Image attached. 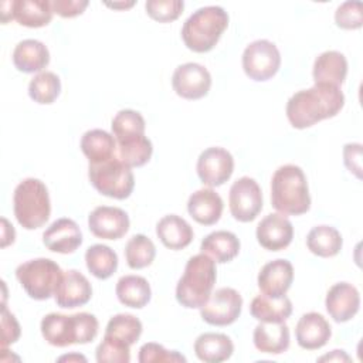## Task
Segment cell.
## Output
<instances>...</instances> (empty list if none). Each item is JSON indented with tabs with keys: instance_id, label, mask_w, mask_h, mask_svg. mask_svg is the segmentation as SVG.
I'll use <instances>...</instances> for the list:
<instances>
[{
	"instance_id": "1",
	"label": "cell",
	"mask_w": 363,
	"mask_h": 363,
	"mask_svg": "<svg viewBox=\"0 0 363 363\" xmlns=\"http://www.w3.org/2000/svg\"><path fill=\"white\" fill-rule=\"evenodd\" d=\"M345 105V95L339 86L315 84L295 92L286 104V118L296 129L309 128L323 119L333 118Z\"/></svg>"
},
{
	"instance_id": "2",
	"label": "cell",
	"mask_w": 363,
	"mask_h": 363,
	"mask_svg": "<svg viewBox=\"0 0 363 363\" xmlns=\"http://www.w3.org/2000/svg\"><path fill=\"white\" fill-rule=\"evenodd\" d=\"M271 204L281 214L299 216L309 210L311 196L303 170L296 164L278 167L271 180Z\"/></svg>"
},
{
	"instance_id": "3",
	"label": "cell",
	"mask_w": 363,
	"mask_h": 363,
	"mask_svg": "<svg viewBox=\"0 0 363 363\" xmlns=\"http://www.w3.org/2000/svg\"><path fill=\"white\" fill-rule=\"evenodd\" d=\"M41 335L52 346L67 347L71 345H85L98 335V319L88 312L74 315L48 313L41 320Z\"/></svg>"
},
{
	"instance_id": "4",
	"label": "cell",
	"mask_w": 363,
	"mask_h": 363,
	"mask_svg": "<svg viewBox=\"0 0 363 363\" xmlns=\"http://www.w3.org/2000/svg\"><path fill=\"white\" fill-rule=\"evenodd\" d=\"M217 279L216 261L206 254L193 255L176 286L177 302L189 309L201 308L213 292Z\"/></svg>"
},
{
	"instance_id": "5",
	"label": "cell",
	"mask_w": 363,
	"mask_h": 363,
	"mask_svg": "<svg viewBox=\"0 0 363 363\" xmlns=\"http://www.w3.org/2000/svg\"><path fill=\"white\" fill-rule=\"evenodd\" d=\"M228 26V14L220 6L197 9L183 24L182 38L186 47L194 52L210 51Z\"/></svg>"
},
{
	"instance_id": "6",
	"label": "cell",
	"mask_w": 363,
	"mask_h": 363,
	"mask_svg": "<svg viewBox=\"0 0 363 363\" xmlns=\"http://www.w3.org/2000/svg\"><path fill=\"white\" fill-rule=\"evenodd\" d=\"M13 210L23 228L35 230L44 225L51 214V203L45 184L34 177L20 182L13 194Z\"/></svg>"
},
{
	"instance_id": "7",
	"label": "cell",
	"mask_w": 363,
	"mask_h": 363,
	"mask_svg": "<svg viewBox=\"0 0 363 363\" xmlns=\"http://www.w3.org/2000/svg\"><path fill=\"white\" fill-rule=\"evenodd\" d=\"M88 177L96 191L116 200L128 199L135 187L130 167L118 156L101 163H89Z\"/></svg>"
},
{
	"instance_id": "8",
	"label": "cell",
	"mask_w": 363,
	"mask_h": 363,
	"mask_svg": "<svg viewBox=\"0 0 363 363\" xmlns=\"http://www.w3.org/2000/svg\"><path fill=\"white\" fill-rule=\"evenodd\" d=\"M62 272L55 261L35 258L20 264L16 269V277L30 298L45 301L54 295Z\"/></svg>"
},
{
	"instance_id": "9",
	"label": "cell",
	"mask_w": 363,
	"mask_h": 363,
	"mask_svg": "<svg viewBox=\"0 0 363 363\" xmlns=\"http://www.w3.org/2000/svg\"><path fill=\"white\" fill-rule=\"evenodd\" d=\"M281 54L269 40H255L242 52V69L252 81H268L279 69Z\"/></svg>"
},
{
	"instance_id": "10",
	"label": "cell",
	"mask_w": 363,
	"mask_h": 363,
	"mask_svg": "<svg viewBox=\"0 0 363 363\" xmlns=\"http://www.w3.org/2000/svg\"><path fill=\"white\" fill-rule=\"evenodd\" d=\"M231 216L241 223H250L262 210V191L258 183L248 176L237 179L228 194Z\"/></svg>"
},
{
	"instance_id": "11",
	"label": "cell",
	"mask_w": 363,
	"mask_h": 363,
	"mask_svg": "<svg viewBox=\"0 0 363 363\" xmlns=\"http://www.w3.org/2000/svg\"><path fill=\"white\" fill-rule=\"evenodd\" d=\"M242 298L234 288H218L208 296L200 308L204 322L213 326H227L234 323L241 315Z\"/></svg>"
},
{
	"instance_id": "12",
	"label": "cell",
	"mask_w": 363,
	"mask_h": 363,
	"mask_svg": "<svg viewBox=\"0 0 363 363\" xmlns=\"http://www.w3.org/2000/svg\"><path fill=\"white\" fill-rule=\"evenodd\" d=\"M196 169L200 180L206 186L218 187L231 177L234 159L227 149L213 146L200 153Z\"/></svg>"
},
{
	"instance_id": "13",
	"label": "cell",
	"mask_w": 363,
	"mask_h": 363,
	"mask_svg": "<svg viewBox=\"0 0 363 363\" xmlns=\"http://www.w3.org/2000/svg\"><path fill=\"white\" fill-rule=\"evenodd\" d=\"M173 91L184 99H200L211 86V75L206 67L197 62L179 65L172 77Z\"/></svg>"
},
{
	"instance_id": "14",
	"label": "cell",
	"mask_w": 363,
	"mask_h": 363,
	"mask_svg": "<svg viewBox=\"0 0 363 363\" xmlns=\"http://www.w3.org/2000/svg\"><path fill=\"white\" fill-rule=\"evenodd\" d=\"M88 227L98 238L118 240L128 233L129 217L119 207L99 206L89 213Z\"/></svg>"
},
{
	"instance_id": "15",
	"label": "cell",
	"mask_w": 363,
	"mask_h": 363,
	"mask_svg": "<svg viewBox=\"0 0 363 363\" xmlns=\"http://www.w3.org/2000/svg\"><path fill=\"white\" fill-rule=\"evenodd\" d=\"M92 296V286L88 278L77 269L62 272V277L54 292L55 303L65 309L82 306L89 302Z\"/></svg>"
},
{
	"instance_id": "16",
	"label": "cell",
	"mask_w": 363,
	"mask_h": 363,
	"mask_svg": "<svg viewBox=\"0 0 363 363\" xmlns=\"http://www.w3.org/2000/svg\"><path fill=\"white\" fill-rule=\"evenodd\" d=\"M255 234L261 247L268 251H281L291 244L294 227L284 214L271 213L258 223Z\"/></svg>"
},
{
	"instance_id": "17",
	"label": "cell",
	"mask_w": 363,
	"mask_h": 363,
	"mask_svg": "<svg viewBox=\"0 0 363 363\" xmlns=\"http://www.w3.org/2000/svg\"><path fill=\"white\" fill-rule=\"evenodd\" d=\"M294 281V267L288 259L278 258L267 262L258 274V288L268 298L284 296Z\"/></svg>"
},
{
	"instance_id": "18",
	"label": "cell",
	"mask_w": 363,
	"mask_h": 363,
	"mask_svg": "<svg viewBox=\"0 0 363 363\" xmlns=\"http://www.w3.org/2000/svg\"><path fill=\"white\" fill-rule=\"evenodd\" d=\"M325 306L329 316L337 322L350 320L360 308V295L356 286L349 282H337L326 294Z\"/></svg>"
},
{
	"instance_id": "19",
	"label": "cell",
	"mask_w": 363,
	"mask_h": 363,
	"mask_svg": "<svg viewBox=\"0 0 363 363\" xmlns=\"http://www.w3.org/2000/svg\"><path fill=\"white\" fill-rule=\"evenodd\" d=\"M43 242L52 252L71 254L82 244V233L74 220L64 217L43 233Z\"/></svg>"
},
{
	"instance_id": "20",
	"label": "cell",
	"mask_w": 363,
	"mask_h": 363,
	"mask_svg": "<svg viewBox=\"0 0 363 363\" xmlns=\"http://www.w3.org/2000/svg\"><path fill=\"white\" fill-rule=\"evenodd\" d=\"M296 342L302 349L316 350L323 347L332 336L329 322L318 312L303 313L295 328Z\"/></svg>"
},
{
	"instance_id": "21",
	"label": "cell",
	"mask_w": 363,
	"mask_h": 363,
	"mask_svg": "<svg viewBox=\"0 0 363 363\" xmlns=\"http://www.w3.org/2000/svg\"><path fill=\"white\" fill-rule=\"evenodd\" d=\"M223 208V199L211 187L194 191L187 201L189 214L194 221L203 225L216 224L221 217Z\"/></svg>"
},
{
	"instance_id": "22",
	"label": "cell",
	"mask_w": 363,
	"mask_h": 363,
	"mask_svg": "<svg viewBox=\"0 0 363 363\" xmlns=\"http://www.w3.org/2000/svg\"><path fill=\"white\" fill-rule=\"evenodd\" d=\"M315 84L340 86L347 75V60L339 51H325L313 62Z\"/></svg>"
},
{
	"instance_id": "23",
	"label": "cell",
	"mask_w": 363,
	"mask_h": 363,
	"mask_svg": "<svg viewBox=\"0 0 363 363\" xmlns=\"http://www.w3.org/2000/svg\"><path fill=\"white\" fill-rule=\"evenodd\" d=\"M50 62V52L44 43L27 38L20 41L13 51V64L14 67L26 74L43 72V69Z\"/></svg>"
},
{
	"instance_id": "24",
	"label": "cell",
	"mask_w": 363,
	"mask_h": 363,
	"mask_svg": "<svg viewBox=\"0 0 363 363\" xmlns=\"http://www.w3.org/2000/svg\"><path fill=\"white\" fill-rule=\"evenodd\" d=\"M252 340L262 353H284L289 347V328L285 322H259L254 329Z\"/></svg>"
},
{
	"instance_id": "25",
	"label": "cell",
	"mask_w": 363,
	"mask_h": 363,
	"mask_svg": "<svg viewBox=\"0 0 363 363\" xmlns=\"http://www.w3.org/2000/svg\"><path fill=\"white\" fill-rule=\"evenodd\" d=\"M156 234L162 244L170 250L186 248L194 237L191 225L177 214H169L156 224Z\"/></svg>"
},
{
	"instance_id": "26",
	"label": "cell",
	"mask_w": 363,
	"mask_h": 363,
	"mask_svg": "<svg viewBox=\"0 0 363 363\" xmlns=\"http://www.w3.org/2000/svg\"><path fill=\"white\" fill-rule=\"evenodd\" d=\"M234 352L233 340L224 333L206 332L194 342V353L204 363H220L231 357Z\"/></svg>"
},
{
	"instance_id": "27",
	"label": "cell",
	"mask_w": 363,
	"mask_h": 363,
	"mask_svg": "<svg viewBox=\"0 0 363 363\" xmlns=\"http://www.w3.org/2000/svg\"><path fill=\"white\" fill-rule=\"evenodd\" d=\"M240 245V240L234 233L218 230L210 233L203 238L200 250L203 254L208 255L216 262L224 264L230 262L238 255Z\"/></svg>"
},
{
	"instance_id": "28",
	"label": "cell",
	"mask_w": 363,
	"mask_h": 363,
	"mask_svg": "<svg viewBox=\"0 0 363 363\" xmlns=\"http://www.w3.org/2000/svg\"><path fill=\"white\" fill-rule=\"evenodd\" d=\"M81 150L89 163H101L116 156V140L104 129H91L81 138Z\"/></svg>"
},
{
	"instance_id": "29",
	"label": "cell",
	"mask_w": 363,
	"mask_h": 363,
	"mask_svg": "<svg viewBox=\"0 0 363 363\" xmlns=\"http://www.w3.org/2000/svg\"><path fill=\"white\" fill-rule=\"evenodd\" d=\"M119 302L125 306L140 309L146 306L152 296V289L146 278L140 275L121 277L115 288Z\"/></svg>"
},
{
	"instance_id": "30",
	"label": "cell",
	"mask_w": 363,
	"mask_h": 363,
	"mask_svg": "<svg viewBox=\"0 0 363 363\" xmlns=\"http://www.w3.org/2000/svg\"><path fill=\"white\" fill-rule=\"evenodd\" d=\"M52 7L48 0H14L13 18L18 24L37 28L47 26L52 18Z\"/></svg>"
},
{
	"instance_id": "31",
	"label": "cell",
	"mask_w": 363,
	"mask_h": 363,
	"mask_svg": "<svg viewBox=\"0 0 363 363\" xmlns=\"http://www.w3.org/2000/svg\"><path fill=\"white\" fill-rule=\"evenodd\" d=\"M250 313L259 322H285L292 313V302L286 295L281 298L258 295L251 301Z\"/></svg>"
},
{
	"instance_id": "32",
	"label": "cell",
	"mask_w": 363,
	"mask_h": 363,
	"mask_svg": "<svg viewBox=\"0 0 363 363\" xmlns=\"http://www.w3.org/2000/svg\"><path fill=\"white\" fill-rule=\"evenodd\" d=\"M343 240L340 233L332 225H316L313 227L306 237L308 250L322 258L335 257L340 252Z\"/></svg>"
},
{
	"instance_id": "33",
	"label": "cell",
	"mask_w": 363,
	"mask_h": 363,
	"mask_svg": "<svg viewBox=\"0 0 363 363\" xmlns=\"http://www.w3.org/2000/svg\"><path fill=\"white\" fill-rule=\"evenodd\" d=\"M153 153L150 139L145 135L116 142V156L129 167H140L149 162Z\"/></svg>"
},
{
	"instance_id": "34",
	"label": "cell",
	"mask_w": 363,
	"mask_h": 363,
	"mask_svg": "<svg viewBox=\"0 0 363 363\" xmlns=\"http://www.w3.org/2000/svg\"><path fill=\"white\" fill-rule=\"evenodd\" d=\"M85 262L95 278L108 279L118 268V255L108 245L94 244L85 252Z\"/></svg>"
},
{
	"instance_id": "35",
	"label": "cell",
	"mask_w": 363,
	"mask_h": 363,
	"mask_svg": "<svg viewBox=\"0 0 363 363\" xmlns=\"http://www.w3.org/2000/svg\"><path fill=\"white\" fill-rule=\"evenodd\" d=\"M61 92V81L57 74L51 71H43L34 75L28 84L30 98L41 105L52 104Z\"/></svg>"
},
{
	"instance_id": "36",
	"label": "cell",
	"mask_w": 363,
	"mask_h": 363,
	"mask_svg": "<svg viewBox=\"0 0 363 363\" xmlns=\"http://www.w3.org/2000/svg\"><path fill=\"white\" fill-rule=\"evenodd\" d=\"M156 257V247L153 241L143 235L135 234L125 247V258L132 269H142L149 267Z\"/></svg>"
},
{
	"instance_id": "37",
	"label": "cell",
	"mask_w": 363,
	"mask_h": 363,
	"mask_svg": "<svg viewBox=\"0 0 363 363\" xmlns=\"http://www.w3.org/2000/svg\"><path fill=\"white\" fill-rule=\"evenodd\" d=\"M145 128H146V123L143 116L133 109L119 111L113 116L111 123L112 136L115 138L116 142H121L133 136L145 135Z\"/></svg>"
},
{
	"instance_id": "38",
	"label": "cell",
	"mask_w": 363,
	"mask_h": 363,
	"mask_svg": "<svg viewBox=\"0 0 363 363\" xmlns=\"http://www.w3.org/2000/svg\"><path fill=\"white\" fill-rule=\"evenodd\" d=\"M142 329V322L136 316L130 313H118L109 319L105 335H109L132 346L140 337Z\"/></svg>"
},
{
	"instance_id": "39",
	"label": "cell",
	"mask_w": 363,
	"mask_h": 363,
	"mask_svg": "<svg viewBox=\"0 0 363 363\" xmlns=\"http://www.w3.org/2000/svg\"><path fill=\"white\" fill-rule=\"evenodd\" d=\"M95 356L98 363H129L130 346L109 335H104L102 342L96 347Z\"/></svg>"
},
{
	"instance_id": "40",
	"label": "cell",
	"mask_w": 363,
	"mask_h": 363,
	"mask_svg": "<svg viewBox=\"0 0 363 363\" xmlns=\"http://www.w3.org/2000/svg\"><path fill=\"white\" fill-rule=\"evenodd\" d=\"M183 7V0H147L145 4L149 17L159 23L174 21L182 14Z\"/></svg>"
},
{
	"instance_id": "41",
	"label": "cell",
	"mask_w": 363,
	"mask_h": 363,
	"mask_svg": "<svg viewBox=\"0 0 363 363\" xmlns=\"http://www.w3.org/2000/svg\"><path fill=\"white\" fill-rule=\"evenodd\" d=\"M336 26L345 30H356L363 24L362 1H345L335 11Z\"/></svg>"
},
{
	"instance_id": "42",
	"label": "cell",
	"mask_w": 363,
	"mask_h": 363,
	"mask_svg": "<svg viewBox=\"0 0 363 363\" xmlns=\"http://www.w3.org/2000/svg\"><path fill=\"white\" fill-rule=\"evenodd\" d=\"M138 360L140 363H150V362H170V363H176V362H186V357L182 356L179 352L176 350H167L164 349L162 345L159 343H145L140 349H139V356Z\"/></svg>"
},
{
	"instance_id": "43",
	"label": "cell",
	"mask_w": 363,
	"mask_h": 363,
	"mask_svg": "<svg viewBox=\"0 0 363 363\" xmlns=\"http://www.w3.org/2000/svg\"><path fill=\"white\" fill-rule=\"evenodd\" d=\"M20 333H21V330H20V325H18L16 316L11 312H9L6 305H3V308H1V349L17 342L20 337Z\"/></svg>"
},
{
	"instance_id": "44",
	"label": "cell",
	"mask_w": 363,
	"mask_h": 363,
	"mask_svg": "<svg viewBox=\"0 0 363 363\" xmlns=\"http://www.w3.org/2000/svg\"><path fill=\"white\" fill-rule=\"evenodd\" d=\"M343 162L350 173L362 179V145L346 143L343 146Z\"/></svg>"
},
{
	"instance_id": "45",
	"label": "cell",
	"mask_w": 363,
	"mask_h": 363,
	"mask_svg": "<svg viewBox=\"0 0 363 363\" xmlns=\"http://www.w3.org/2000/svg\"><path fill=\"white\" fill-rule=\"evenodd\" d=\"M88 6V0H54L51 1L52 11L61 17H75L82 14Z\"/></svg>"
},
{
	"instance_id": "46",
	"label": "cell",
	"mask_w": 363,
	"mask_h": 363,
	"mask_svg": "<svg viewBox=\"0 0 363 363\" xmlns=\"http://www.w3.org/2000/svg\"><path fill=\"white\" fill-rule=\"evenodd\" d=\"M1 224H3V233H1V247H7L9 244L14 242V237H16V231L13 228V225L7 221V218H1Z\"/></svg>"
},
{
	"instance_id": "47",
	"label": "cell",
	"mask_w": 363,
	"mask_h": 363,
	"mask_svg": "<svg viewBox=\"0 0 363 363\" xmlns=\"http://www.w3.org/2000/svg\"><path fill=\"white\" fill-rule=\"evenodd\" d=\"M319 360H320V362H322V360H337V362L346 360V362H349V360H350V357H349L343 350H332V353H330V354L322 356Z\"/></svg>"
},
{
	"instance_id": "48",
	"label": "cell",
	"mask_w": 363,
	"mask_h": 363,
	"mask_svg": "<svg viewBox=\"0 0 363 363\" xmlns=\"http://www.w3.org/2000/svg\"><path fill=\"white\" fill-rule=\"evenodd\" d=\"M58 362H86V359L82 354L72 353V354H65L58 357Z\"/></svg>"
},
{
	"instance_id": "49",
	"label": "cell",
	"mask_w": 363,
	"mask_h": 363,
	"mask_svg": "<svg viewBox=\"0 0 363 363\" xmlns=\"http://www.w3.org/2000/svg\"><path fill=\"white\" fill-rule=\"evenodd\" d=\"M135 4V1H128V3H106V6L109 7H113V9H128V7H132Z\"/></svg>"
}]
</instances>
